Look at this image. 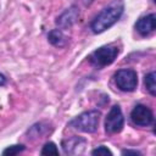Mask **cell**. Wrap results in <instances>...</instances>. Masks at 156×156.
I'll return each mask as SVG.
<instances>
[{"instance_id":"52a82bcc","label":"cell","mask_w":156,"mask_h":156,"mask_svg":"<svg viewBox=\"0 0 156 156\" xmlns=\"http://www.w3.org/2000/svg\"><path fill=\"white\" fill-rule=\"evenodd\" d=\"M87 139L82 136H71L63 139L61 143L62 150L66 155H80L84 152L87 146Z\"/></svg>"},{"instance_id":"8992f818","label":"cell","mask_w":156,"mask_h":156,"mask_svg":"<svg viewBox=\"0 0 156 156\" xmlns=\"http://www.w3.org/2000/svg\"><path fill=\"white\" fill-rule=\"evenodd\" d=\"M130 121L136 127H147L154 123V112L150 107L138 104L130 112Z\"/></svg>"},{"instance_id":"3957f363","label":"cell","mask_w":156,"mask_h":156,"mask_svg":"<svg viewBox=\"0 0 156 156\" xmlns=\"http://www.w3.org/2000/svg\"><path fill=\"white\" fill-rule=\"evenodd\" d=\"M119 49L115 44H108L100 46L99 49L94 50L89 55V62L98 69L104 68L108 65H111L118 56Z\"/></svg>"},{"instance_id":"277c9868","label":"cell","mask_w":156,"mask_h":156,"mask_svg":"<svg viewBox=\"0 0 156 156\" xmlns=\"http://www.w3.org/2000/svg\"><path fill=\"white\" fill-rule=\"evenodd\" d=\"M115 83L122 91L130 93L138 87V74L132 68H122L115 73Z\"/></svg>"},{"instance_id":"5bb4252c","label":"cell","mask_w":156,"mask_h":156,"mask_svg":"<svg viewBox=\"0 0 156 156\" xmlns=\"http://www.w3.org/2000/svg\"><path fill=\"white\" fill-rule=\"evenodd\" d=\"M24 149H26V147H24L23 144L11 145V146H7V147L2 151V155H5V156H13V155H17V154L22 152Z\"/></svg>"},{"instance_id":"4fadbf2b","label":"cell","mask_w":156,"mask_h":156,"mask_svg":"<svg viewBox=\"0 0 156 156\" xmlns=\"http://www.w3.org/2000/svg\"><path fill=\"white\" fill-rule=\"evenodd\" d=\"M40 154L41 155H55V156H57L58 155V149H57V146H56L55 143L48 141V143L44 144Z\"/></svg>"},{"instance_id":"ba28073f","label":"cell","mask_w":156,"mask_h":156,"mask_svg":"<svg viewBox=\"0 0 156 156\" xmlns=\"http://www.w3.org/2000/svg\"><path fill=\"white\" fill-rule=\"evenodd\" d=\"M78 17H79V10L76 5H72L56 18V24L58 26L60 29H67L71 28L77 22Z\"/></svg>"},{"instance_id":"2e32d148","label":"cell","mask_w":156,"mask_h":156,"mask_svg":"<svg viewBox=\"0 0 156 156\" xmlns=\"http://www.w3.org/2000/svg\"><path fill=\"white\" fill-rule=\"evenodd\" d=\"M122 155H141L138 150H122Z\"/></svg>"},{"instance_id":"8fae6325","label":"cell","mask_w":156,"mask_h":156,"mask_svg":"<svg viewBox=\"0 0 156 156\" xmlns=\"http://www.w3.org/2000/svg\"><path fill=\"white\" fill-rule=\"evenodd\" d=\"M48 133H49V124L45 122H38L27 130L28 139H39L46 135Z\"/></svg>"},{"instance_id":"5b68a950","label":"cell","mask_w":156,"mask_h":156,"mask_svg":"<svg viewBox=\"0 0 156 156\" xmlns=\"http://www.w3.org/2000/svg\"><path fill=\"white\" fill-rule=\"evenodd\" d=\"M124 127V117L119 105H113L105 118V130L108 134L119 133Z\"/></svg>"},{"instance_id":"ac0fdd59","label":"cell","mask_w":156,"mask_h":156,"mask_svg":"<svg viewBox=\"0 0 156 156\" xmlns=\"http://www.w3.org/2000/svg\"><path fill=\"white\" fill-rule=\"evenodd\" d=\"M94 0H83V2H84V5H90L91 2H93Z\"/></svg>"},{"instance_id":"9a60e30c","label":"cell","mask_w":156,"mask_h":156,"mask_svg":"<svg viewBox=\"0 0 156 156\" xmlns=\"http://www.w3.org/2000/svg\"><path fill=\"white\" fill-rule=\"evenodd\" d=\"M91 155H112V152H111V150L110 149H107L106 146H104V145H100L99 147H96V149H94L93 151H91Z\"/></svg>"},{"instance_id":"9c48e42d","label":"cell","mask_w":156,"mask_h":156,"mask_svg":"<svg viewBox=\"0 0 156 156\" xmlns=\"http://www.w3.org/2000/svg\"><path fill=\"white\" fill-rule=\"evenodd\" d=\"M134 28L143 37H147L151 33H154L155 29H156V16H155V13H149L146 16L140 17L135 22Z\"/></svg>"},{"instance_id":"e0dca14e","label":"cell","mask_w":156,"mask_h":156,"mask_svg":"<svg viewBox=\"0 0 156 156\" xmlns=\"http://www.w3.org/2000/svg\"><path fill=\"white\" fill-rule=\"evenodd\" d=\"M6 83H7V78L2 73H0V87H4Z\"/></svg>"},{"instance_id":"30bf717a","label":"cell","mask_w":156,"mask_h":156,"mask_svg":"<svg viewBox=\"0 0 156 156\" xmlns=\"http://www.w3.org/2000/svg\"><path fill=\"white\" fill-rule=\"evenodd\" d=\"M48 40L51 45L56 46V48H63L67 45V37L63 34L62 29L60 28H56V29H52L48 33Z\"/></svg>"},{"instance_id":"7c38bea8","label":"cell","mask_w":156,"mask_h":156,"mask_svg":"<svg viewBox=\"0 0 156 156\" xmlns=\"http://www.w3.org/2000/svg\"><path fill=\"white\" fill-rule=\"evenodd\" d=\"M144 85L146 88V90L149 91L150 95L155 96L156 95V84H155V72L151 71L147 74H145L144 77Z\"/></svg>"},{"instance_id":"6da1fadb","label":"cell","mask_w":156,"mask_h":156,"mask_svg":"<svg viewBox=\"0 0 156 156\" xmlns=\"http://www.w3.org/2000/svg\"><path fill=\"white\" fill-rule=\"evenodd\" d=\"M124 12V2L122 0H113L106 7H104L91 21L90 29L95 34H100L111 28Z\"/></svg>"},{"instance_id":"7a4b0ae2","label":"cell","mask_w":156,"mask_h":156,"mask_svg":"<svg viewBox=\"0 0 156 156\" xmlns=\"http://www.w3.org/2000/svg\"><path fill=\"white\" fill-rule=\"evenodd\" d=\"M100 117H101V112L98 110L84 111L77 117H74L68 123V126L83 133H94L98 130Z\"/></svg>"}]
</instances>
